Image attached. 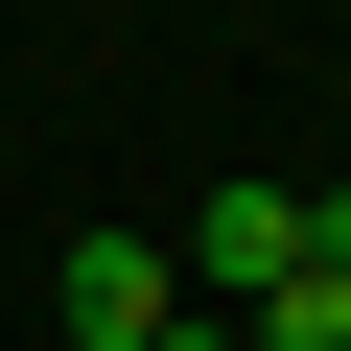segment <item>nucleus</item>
<instances>
[{"mask_svg":"<svg viewBox=\"0 0 351 351\" xmlns=\"http://www.w3.org/2000/svg\"><path fill=\"white\" fill-rule=\"evenodd\" d=\"M47 304H71V351H164V328H188V258H164V234H71Z\"/></svg>","mask_w":351,"mask_h":351,"instance_id":"1","label":"nucleus"},{"mask_svg":"<svg viewBox=\"0 0 351 351\" xmlns=\"http://www.w3.org/2000/svg\"><path fill=\"white\" fill-rule=\"evenodd\" d=\"M211 281L281 304V281H304V188H211Z\"/></svg>","mask_w":351,"mask_h":351,"instance_id":"2","label":"nucleus"},{"mask_svg":"<svg viewBox=\"0 0 351 351\" xmlns=\"http://www.w3.org/2000/svg\"><path fill=\"white\" fill-rule=\"evenodd\" d=\"M234 351H351V281H281V304H258Z\"/></svg>","mask_w":351,"mask_h":351,"instance_id":"3","label":"nucleus"}]
</instances>
